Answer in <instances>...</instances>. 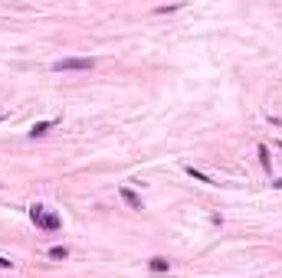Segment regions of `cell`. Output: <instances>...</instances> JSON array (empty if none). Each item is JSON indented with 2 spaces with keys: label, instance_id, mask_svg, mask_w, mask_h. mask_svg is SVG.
Listing matches in <instances>:
<instances>
[{
  "label": "cell",
  "instance_id": "cell-3",
  "mask_svg": "<svg viewBox=\"0 0 282 278\" xmlns=\"http://www.w3.org/2000/svg\"><path fill=\"white\" fill-rule=\"evenodd\" d=\"M122 200H125L128 206H132V210H144V203H141V197L138 193L132 190V187H122Z\"/></svg>",
  "mask_w": 282,
  "mask_h": 278
},
{
  "label": "cell",
  "instance_id": "cell-2",
  "mask_svg": "<svg viewBox=\"0 0 282 278\" xmlns=\"http://www.w3.org/2000/svg\"><path fill=\"white\" fill-rule=\"evenodd\" d=\"M92 66H95V59H59V62H53L56 72H69V69H92Z\"/></svg>",
  "mask_w": 282,
  "mask_h": 278
},
{
  "label": "cell",
  "instance_id": "cell-8",
  "mask_svg": "<svg viewBox=\"0 0 282 278\" xmlns=\"http://www.w3.org/2000/svg\"><path fill=\"white\" fill-rule=\"evenodd\" d=\"M187 173H190V177H194V180H200V183H213V180L207 177V173H204V170H194V167H187Z\"/></svg>",
  "mask_w": 282,
  "mask_h": 278
},
{
  "label": "cell",
  "instance_id": "cell-1",
  "mask_svg": "<svg viewBox=\"0 0 282 278\" xmlns=\"http://www.w3.org/2000/svg\"><path fill=\"white\" fill-rule=\"evenodd\" d=\"M30 219H33V226H39V229H46V233H56L59 226H63V219L56 216L53 210H46V206H30Z\"/></svg>",
  "mask_w": 282,
  "mask_h": 278
},
{
  "label": "cell",
  "instance_id": "cell-11",
  "mask_svg": "<svg viewBox=\"0 0 282 278\" xmlns=\"http://www.w3.org/2000/svg\"><path fill=\"white\" fill-rule=\"evenodd\" d=\"M0 121H4V115H0Z\"/></svg>",
  "mask_w": 282,
  "mask_h": 278
},
{
  "label": "cell",
  "instance_id": "cell-7",
  "mask_svg": "<svg viewBox=\"0 0 282 278\" xmlns=\"http://www.w3.org/2000/svg\"><path fill=\"white\" fill-rule=\"evenodd\" d=\"M66 255H69V249H66V246H53L50 249V259H66Z\"/></svg>",
  "mask_w": 282,
  "mask_h": 278
},
{
  "label": "cell",
  "instance_id": "cell-4",
  "mask_svg": "<svg viewBox=\"0 0 282 278\" xmlns=\"http://www.w3.org/2000/svg\"><path fill=\"white\" fill-rule=\"evenodd\" d=\"M168 265H171V262H168V259H161V255H154V259L148 262L151 272H168Z\"/></svg>",
  "mask_w": 282,
  "mask_h": 278
},
{
  "label": "cell",
  "instance_id": "cell-9",
  "mask_svg": "<svg viewBox=\"0 0 282 278\" xmlns=\"http://www.w3.org/2000/svg\"><path fill=\"white\" fill-rule=\"evenodd\" d=\"M10 265H13V262H10V259H4V255H0V268H10Z\"/></svg>",
  "mask_w": 282,
  "mask_h": 278
},
{
  "label": "cell",
  "instance_id": "cell-5",
  "mask_svg": "<svg viewBox=\"0 0 282 278\" xmlns=\"http://www.w3.org/2000/svg\"><path fill=\"white\" fill-rule=\"evenodd\" d=\"M50 128H53V121H36V124H33V131H30V137H43Z\"/></svg>",
  "mask_w": 282,
  "mask_h": 278
},
{
  "label": "cell",
  "instance_id": "cell-6",
  "mask_svg": "<svg viewBox=\"0 0 282 278\" xmlns=\"http://www.w3.org/2000/svg\"><path fill=\"white\" fill-rule=\"evenodd\" d=\"M259 164H263L266 170H272V157H269V148H266V144H259Z\"/></svg>",
  "mask_w": 282,
  "mask_h": 278
},
{
  "label": "cell",
  "instance_id": "cell-10",
  "mask_svg": "<svg viewBox=\"0 0 282 278\" xmlns=\"http://www.w3.org/2000/svg\"><path fill=\"white\" fill-rule=\"evenodd\" d=\"M272 187H276V190H282V177H279V180H272Z\"/></svg>",
  "mask_w": 282,
  "mask_h": 278
}]
</instances>
